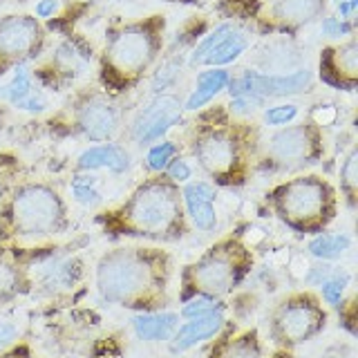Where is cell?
Here are the masks:
<instances>
[{"mask_svg": "<svg viewBox=\"0 0 358 358\" xmlns=\"http://www.w3.org/2000/svg\"><path fill=\"white\" fill-rule=\"evenodd\" d=\"M175 260L159 246H117L99 257L94 285L101 300L134 313L166 311Z\"/></svg>", "mask_w": 358, "mask_h": 358, "instance_id": "1", "label": "cell"}, {"mask_svg": "<svg viewBox=\"0 0 358 358\" xmlns=\"http://www.w3.org/2000/svg\"><path fill=\"white\" fill-rule=\"evenodd\" d=\"M112 235L148 242H179L190 231L182 188L166 173H157L132 190L130 197L99 217Z\"/></svg>", "mask_w": 358, "mask_h": 358, "instance_id": "2", "label": "cell"}, {"mask_svg": "<svg viewBox=\"0 0 358 358\" xmlns=\"http://www.w3.org/2000/svg\"><path fill=\"white\" fill-rule=\"evenodd\" d=\"M70 229V213L61 193L50 184H18L0 204V249L43 244Z\"/></svg>", "mask_w": 358, "mask_h": 358, "instance_id": "3", "label": "cell"}, {"mask_svg": "<svg viewBox=\"0 0 358 358\" xmlns=\"http://www.w3.org/2000/svg\"><path fill=\"white\" fill-rule=\"evenodd\" d=\"M253 262V251L238 235H227L213 242L195 262L184 266L179 278V302L195 296L222 300L244 282Z\"/></svg>", "mask_w": 358, "mask_h": 358, "instance_id": "4", "label": "cell"}, {"mask_svg": "<svg viewBox=\"0 0 358 358\" xmlns=\"http://www.w3.org/2000/svg\"><path fill=\"white\" fill-rule=\"evenodd\" d=\"M266 204L287 229L300 235L327 231L338 215V193L320 175H298L266 193Z\"/></svg>", "mask_w": 358, "mask_h": 358, "instance_id": "5", "label": "cell"}, {"mask_svg": "<svg viewBox=\"0 0 358 358\" xmlns=\"http://www.w3.org/2000/svg\"><path fill=\"white\" fill-rule=\"evenodd\" d=\"M159 52L157 22H134L110 38L103 54V83L115 90H128L143 76Z\"/></svg>", "mask_w": 358, "mask_h": 358, "instance_id": "6", "label": "cell"}, {"mask_svg": "<svg viewBox=\"0 0 358 358\" xmlns=\"http://www.w3.org/2000/svg\"><path fill=\"white\" fill-rule=\"evenodd\" d=\"M193 155L213 182L220 186H242L249 175V145L238 132L210 123L193 139Z\"/></svg>", "mask_w": 358, "mask_h": 358, "instance_id": "7", "label": "cell"}, {"mask_svg": "<svg viewBox=\"0 0 358 358\" xmlns=\"http://www.w3.org/2000/svg\"><path fill=\"white\" fill-rule=\"evenodd\" d=\"M329 311L313 291H294L278 302L268 318V336L278 350L294 352L327 327Z\"/></svg>", "mask_w": 358, "mask_h": 358, "instance_id": "8", "label": "cell"}, {"mask_svg": "<svg viewBox=\"0 0 358 358\" xmlns=\"http://www.w3.org/2000/svg\"><path fill=\"white\" fill-rule=\"evenodd\" d=\"M43 38V27L34 16H7L0 20V76L38 56Z\"/></svg>", "mask_w": 358, "mask_h": 358, "instance_id": "9", "label": "cell"}, {"mask_svg": "<svg viewBox=\"0 0 358 358\" xmlns=\"http://www.w3.org/2000/svg\"><path fill=\"white\" fill-rule=\"evenodd\" d=\"M322 141L316 123H300L275 132L266 145L268 162L278 168H300L311 166L320 159Z\"/></svg>", "mask_w": 358, "mask_h": 358, "instance_id": "10", "label": "cell"}, {"mask_svg": "<svg viewBox=\"0 0 358 358\" xmlns=\"http://www.w3.org/2000/svg\"><path fill=\"white\" fill-rule=\"evenodd\" d=\"M229 94L235 96H260V99H278L307 92L311 87V72L298 70L291 74H260V72H242L229 81Z\"/></svg>", "mask_w": 358, "mask_h": 358, "instance_id": "11", "label": "cell"}, {"mask_svg": "<svg viewBox=\"0 0 358 358\" xmlns=\"http://www.w3.org/2000/svg\"><path fill=\"white\" fill-rule=\"evenodd\" d=\"M31 289H41L45 296H56L63 291L74 289L83 278V262L81 257H54L45 255L41 262L27 264Z\"/></svg>", "mask_w": 358, "mask_h": 358, "instance_id": "12", "label": "cell"}, {"mask_svg": "<svg viewBox=\"0 0 358 358\" xmlns=\"http://www.w3.org/2000/svg\"><path fill=\"white\" fill-rule=\"evenodd\" d=\"M119 110L103 94H87L76 103V130L90 141H110L119 130Z\"/></svg>", "mask_w": 358, "mask_h": 358, "instance_id": "13", "label": "cell"}, {"mask_svg": "<svg viewBox=\"0 0 358 358\" xmlns=\"http://www.w3.org/2000/svg\"><path fill=\"white\" fill-rule=\"evenodd\" d=\"M182 119V103L175 96H159L143 108L132 123V137L139 143L162 139Z\"/></svg>", "mask_w": 358, "mask_h": 358, "instance_id": "14", "label": "cell"}, {"mask_svg": "<svg viewBox=\"0 0 358 358\" xmlns=\"http://www.w3.org/2000/svg\"><path fill=\"white\" fill-rule=\"evenodd\" d=\"M320 78L341 90H354L358 81V45L347 41L327 48L320 56Z\"/></svg>", "mask_w": 358, "mask_h": 358, "instance_id": "15", "label": "cell"}, {"mask_svg": "<svg viewBox=\"0 0 358 358\" xmlns=\"http://www.w3.org/2000/svg\"><path fill=\"white\" fill-rule=\"evenodd\" d=\"M215 186L208 182H188L182 188V199L186 208V217L195 229L210 233L217 227V210H215Z\"/></svg>", "mask_w": 358, "mask_h": 358, "instance_id": "16", "label": "cell"}, {"mask_svg": "<svg viewBox=\"0 0 358 358\" xmlns=\"http://www.w3.org/2000/svg\"><path fill=\"white\" fill-rule=\"evenodd\" d=\"M224 324H227L224 309L210 311L206 316L190 318L188 322L179 324L177 331L173 334V338L168 341V347H171L173 354H184L188 350H193V347H197L199 343L215 338V336L224 329Z\"/></svg>", "mask_w": 358, "mask_h": 358, "instance_id": "17", "label": "cell"}, {"mask_svg": "<svg viewBox=\"0 0 358 358\" xmlns=\"http://www.w3.org/2000/svg\"><path fill=\"white\" fill-rule=\"evenodd\" d=\"M210 358H264V347L257 329L235 331L231 322L224 324V329L215 336Z\"/></svg>", "mask_w": 358, "mask_h": 358, "instance_id": "18", "label": "cell"}, {"mask_svg": "<svg viewBox=\"0 0 358 358\" xmlns=\"http://www.w3.org/2000/svg\"><path fill=\"white\" fill-rule=\"evenodd\" d=\"M324 0H273L268 16L282 29H298L322 16Z\"/></svg>", "mask_w": 358, "mask_h": 358, "instance_id": "19", "label": "cell"}, {"mask_svg": "<svg viewBox=\"0 0 358 358\" xmlns=\"http://www.w3.org/2000/svg\"><path fill=\"white\" fill-rule=\"evenodd\" d=\"M31 291L27 266L14 253L0 249V307Z\"/></svg>", "mask_w": 358, "mask_h": 358, "instance_id": "20", "label": "cell"}, {"mask_svg": "<svg viewBox=\"0 0 358 358\" xmlns=\"http://www.w3.org/2000/svg\"><path fill=\"white\" fill-rule=\"evenodd\" d=\"M78 171H101L106 168L110 173H126L130 168V155L115 143H101L83 150L76 159Z\"/></svg>", "mask_w": 358, "mask_h": 358, "instance_id": "21", "label": "cell"}, {"mask_svg": "<svg viewBox=\"0 0 358 358\" xmlns=\"http://www.w3.org/2000/svg\"><path fill=\"white\" fill-rule=\"evenodd\" d=\"M179 327V313L175 311H155L137 313L132 318V329L145 343H168Z\"/></svg>", "mask_w": 358, "mask_h": 358, "instance_id": "22", "label": "cell"}, {"mask_svg": "<svg viewBox=\"0 0 358 358\" xmlns=\"http://www.w3.org/2000/svg\"><path fill=\"white\" fill-rule=\"evenodd\" d=\"M229 81H231V74L227 70H222V67H213L208 72H201L197 76V85L193 90V94L186 101V110H199L206 103H210V101L229 85Z\"/></svg>", "mask_w": 358, "mask_h": 358, "instance_id": "23", "label": "cell"}, {"mask_svg": "<svg viewBox=\"0 0 358 358\" xmlns=\"http://www.w3.org/2000/svg\"><path fill=\"white\" fill-rule=\"evenodd\" d=\"M249 48V36L240 29H231L227 36H224L215 48L208 52V56L201 65H208V67H222V65H229L233 61H238L240 56L244 54V50Z\"/></svg>", "mask_w": 358, "mask_h": 358, "instance_id": "24", "label": "cell"}, {"mask_svg": "<svg viewBox=\"0 0 358 358\" xmlns=\"http://www.w3.org/2000/svg\"><path fill=\"white\" fill-rule=\"evenodd\" d=\"M352 246V238L345 233H318L309 240V253L320 262H331L345 255Z\"/></svg>", "mask_w": 358, "mask_h": 358, "instance_id": "25", "label": "cell"}, {"mask_svg": "<svg viewBox=\"0 0 358 358\" xmlns=\"http://www.w3.org/2000/svg\"><path fill=\"white\" fill-rule=\"evenodd\" d=\"M29 94H34L31 72L27 70V65H18V67H14V76L9 78V83L0 87V99L9 101L11 106H18Z\"/></svg>", "mask_w": 358, "mask_h": 358, "instance_id": "26", "label": "cell"}, {"mask_svg": "<svg viewBox=\"0 0 358 358\" xmlns=\"http://www.w3.org/2000/svg\"><path fill=\"white\" fill-rule=\"evenodd\" d=\"M338 177H341V193L345 204L350 208H356L358 204V150L356 148H352L350 155L345 157Z\"/></svg>", "mask_w": 358, "mask_h": 358, "instance_id": "27", "label": "cell"}, {"mask_svg": "<svg viewBox=\"0 0 358 358\" xmlns=\"http://www.w3.org/2000/svg\"><path fill=\"white\" fill-rule=\"evenodd\" d=\"M350 282H352V275L343 271V268H336V271L320 285V300L327 302L329 307L338 309L343 305L345 291L350 287Z\"/></svg>", "mask_w": 358, "mask_h": 358, "instance_id": "28", "label": "cell"}, {"mask_svg": "<svg viewBox=\"0 0 358 358\" xmlns=\"http://www.w3.org/2000/svg\"><path fill=\"white\" fill-rule=\"evenodd\" d=\"M20 162L14 155H0V204L7 199V195L18 186Z\"/></svg>", "mask_w": 358, "mask_h": 358, "instance_id": "29", "label": "cell"}, {"mask_svg": "<svg viewBox=\"0 0 358 358\" xmlns=\"http://www.w3.org/2000/svg\"><path fill=\"white\" fill-rule=\"evenodd\" d=\"M233 29V25H229V22H224V25H217L215 29H213L210 34H206L204 38H201L197 43V48L193 50V54H190V65H201V61L206 59L208 52L215 48V45L227 36V34Z\"/></svg>", "mask_w": 358, "mask_h": 358, "instance_id": "30", "label": "cell"}, {"mask_svg": "<svg viewBox=\"0 0 358 358\" xmlns=\"http://www.w3.org/2000/svg\"><path fill=\"white\" fill-rule=\"evenodd\" d=\"M175 155H177V145L173 141L157 143L148 152V168L152 173H164L166 166L175 159Z\"/></svg>", "mask_w": 358, "mask_h": 358, "instance_id": "31", "label": "cell"}, {"mask_svg": "<svg viewBox=\"0 0 358 358\" xmlns=\"http://www.w3.org/2000/svg\"><path fill=\"white\" fill-rule=\"evenodd\" d=\"M182 311H179V316L190 320V318H197V316H206L210 311H217L222 309L220 300H213V298H201V296H195V298H188L186 302H182Z\"/></svg>", "mask_w": 358, "mask_h": 358, "instance_id": "32", "label": "cell"}, {"mask_svg": "<svg viewBox=\"0 0 358 358\" xmlns=\"http://www.w3.org/2000/svg\"><path fill=\"white\" fill-rule=\"evenodd\" d=\"M298 117V106L294 103H282V106H273L266 108L264 112V121L268 126H287Z\"/></svg>", "mask_w": 358, "mask_h": 358, "instance_id": "33", "label": "cell"}, {"mask_svg": "<svg viewBox=\"0 0 358 358\" xmlns=\"http://www.w3.org/2000/svg\"><path fill=\"white\" fill-rule=\"evenodd\" d=\"M322 34L331 38H341V36H350L352 34V22L345 18H336V16H327L322 20Z\"/></svg>", "mask_w": 358, "mask_h": 358, "instance_id": "34", "label": "cell"}, {"mask_svg": "<svg viewBox=\"0 0 358 358\" xmlns=\"http://www.w3.org/2000/svg\"><path fill=\"white\" fill-rule=\"evenodd\" d=\"M264 106V99L260 96H235L231 101V112L233 115H251L257 108Z\"/></svg>", "mask_w": 358, "mask_h": 358, "instance_id": "35", "label": "cell"}, {"mask_svg": "<svg viewBox=\"0 0 358 358\" xmlns=\"http://www.w3.org/2000/svg\"><path fill=\"white\" fill-rule=\"evenodd\" d=\"M166 177H171L173 182H177V184H184V182H188L190 179V175H193V171H190V166L184 162V159H173L171 164L166 166Z\"/></svg>", "mask_w": 358, "mask_h": 358, "instance_id": "36", "label": "cell"}, {"mask_svg": "<svg viewBox=\"0 0 358 358\" xmlns=\"http://www.w3.org/2000/svg\"><path fill=\"white\" fill-rule=\"evenodd\" d=\"M18 336H20L18 324H14V322H0V352L9 350L11 345H16Z\"/></svg>", "mask_w": 358, "mask_h": 358, "instance_id": "37", "label": "cell"}, {"mask_svg": "<svg viewBox=\"0 0 358 358\" xmlns=\"http://www.w3.org/2000/svg\"><path fill=\"white\" fill-rule=\"evenodd\" d=\"M336 271V266L327 264V262H322V264H316V266H311L309 268V273H307V282L313 285V287H320L324 280H327L331 273Z\"/></svg>", "mask_w": 358, "mask_h": 358, "instance_id": "38", "label": "cell"}, {"mask_svg": "<svg viewBox=\"0 0 358 358\" xmlns=\"http://www.w3.org/2000/svg\"><path fill=\"white\" fill-rule=\"evenodd\" d=\"M74 197L78 199V201H83V204H99L101 201V195L96 193L94 188H90V184H74Z\"/></svg>", "mask_w": 358, "mask_h": 358, "instance_id": "39", "label": "cell"}, {"mask_svg": "<svg viewBox=\"0 0 358 358\" xmlns=\"http://www.w3.org/2000/svg\"><path fill=\"white\" fill-rule=\"evenodd\" d=\"M320 358H354V347L350 343H336L329 345Z\"/></svg>", "mask_w": 358, "mask_h": 358, "instance_id": "40", "label": "cell"}, {"mask_svg": "<svg viewBox=\"0 0 358 358\" xmlns=\"http://www.w3.org/2000/svg\"><path fill=\"white\" fill-rule=\"evenodd\" d=\"M341 311V322L343 327L350 331V334H356V327H354V311H356V305H354V298L350 302H343V305L338 307Z\"/></svg>", "mask_w": 358, "mask_h": 358, "instance_id": "41", "label": "cell"}, {"mask_svg": "<svg viewBox=\"0 0 358 358\" xmlns=\"http://www.w3.org/2000/svg\"><path fill=\"white\" fill-rule=\"evenodd\" d=\"M16 108L18 110H25V112H43L45 108H48V101H45L41 94L34 92V94H29L25 101H22V103H18Z\"/></svg>", "mask_w": 358, "mask_h": 358, "instance_id": "42", "label": "cell"}, {"mask_svg": "<svg viewBox=\"0 0 358 358\" xmlns=\"http://www.w3.org/2000/svg\"><path fill=\"white\" fill-rule=\"evenodd\" d=\"M0 358H34V356H31V347L27 343H16V345H11L9 350L0 352Z\"/></svg>", "mask_w": 358, "mask_h": 358, "instance_id": "43", "label": "cell"}, {"mask_svg": "<svg viewBox=\"0 0 358 358\" xmlns=\"http://www.w3.org/2000/svg\"><path fill=\"white\" fill-rule=\"evenodd\" d=\"M320 108L322 110L313 112V123H316V126H329V123L334 121V117H336V112L329 106H320Z\"/></svg>", "mask_w": 358, "mask_h": 358, "instance_id": "44", "label": "cell"}, {"mask_svg": "<svg viewBox=\"0 0 358 358\" xmlns=\"http://www.w3.org/2000/svg\"><path fill=\"white\" fill-rule=\"evenodd\" d=\"M56 9H59V0H41V3L36 5V16L50 18L56 14Z\"/></svg>", "mask_w": 358, "mask_h": 358, "instance_id": "45", "label": "cell"}, {"mask_svg": "<svg viewBox=\"0 0 358 358\" xmlns=\"http://www.w3.org/2000/svg\"><path fill=\"white\" fill-rule=\"evenodd\" d=\"M356 5H358V0H345V3L336 5V7H338V11H341V18L350 20L354 16V11H356Z\"/></svg>", "mask_w": 358, "mask_h": 358, "instance_id": "46", "label": "cell"}, {"mask_svg": "<svg viewBox=\"0 0 358 358\" xmlns=\"http://www.w3.org/2000/svg\"><path fill=\"white\" fill-rule=\"evenodd\" d=\"M271 358H294V354H291L289 350H278Z\"/></svg>", "mask_w": 358, "mask_h": 358, "instance_id": "47", "label": "cell"}, {"mask_svg": "<svg viewBox=\"0 0 358 358\" xmlns=\"http://www.w3.org/2000/svg\"><path fill=\"white\" fill-rule=\"evenodd\" d=\"M341 3H345V0H336V5H341Z\"/></svg>", "mask_w": 358, "mask_h": 358, "instance_id": "48", "label": "cell"}]
</instances>
